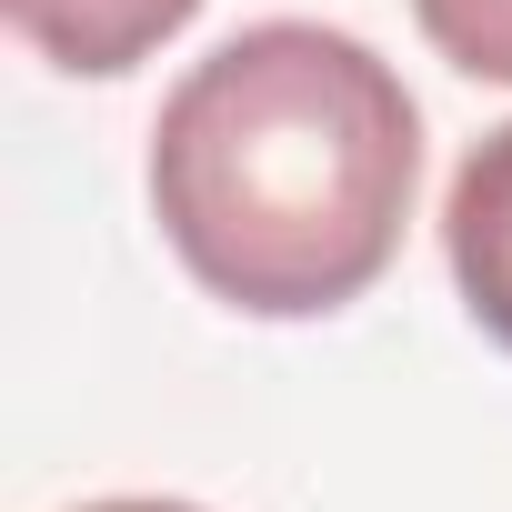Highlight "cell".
Masks as SVG:
<instances>
[{
  "label": "cell",
  "instance_id": "5",
  "mask_svg": "<svg viewBox=\"0 0 512 512\" xmlns=\"http://www.w3.org/2000/svg\"><path fill=\"white\" fill-rule=\"evenodd\" d=\"M81 512H201V502H151V492H121V502H81Z\"/></svg>",
  "mask_w": 512,
  "mask_h": 512
},
{
  "label": "cell",
  "instance_id": "4",
  "mask_svg": "<svg viewBox=\"0 0 512 512\" xmlns=\"http://www.w3.org/2000/svg\"><path fill=\"white\" fill-rule=\"evenodd\" d=\"M412 21H422V41L452 71L512 91V0H412Z\"/></svg>",
  "mask_w": 512,
  "mask_h": 512
},
{
  "label": "cell",
  "instance_id": "2",
  "mask_svg": "<svg viewBox=\"0 0 512 512\" xmlns=\"http://www.w3.org/2000/svg\"><path fill=\"white\" fill-rule=\"evenodd\" d=\"M442 251H452L462 312L512 352V121L462 151L452 201H442Z\"/></svg>",
  "mask_w": 512,
  "mask_h": 512
},
{
  "label": "cell",
  "instance_id": "1",
  "mask_svg": "<svg viewBox=\"0 0 512 512\" xmlns=\"http://www.w3.org/2000/svg\"><path fill=\"white\" fill-rule=\"evenodd\" d=\"M422 111L402 71L322 21H251L151 121V211L181 272L251 312L312 322L362 302L412 221Z\"/></svg>",
  "mask_w": 512,
  "mask_h": 512
},
{
  "label": "cell",
  "instance_id": "3",
  "mask_svg": "<svg viewBox=\"0 0 512 512\" xmlns=\"http://www.w3.org/2000/svg\"><path fill=\"white\" fill-rule=\"evenodd\" d=\"M11 11V31L71 71V81H121L131 61H151L171 31H191L201 0H0Z\"/></svg>",
  "mask_w": 512,
  "mask_h": 512
}]
</instances>
